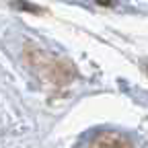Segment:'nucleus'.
<instances>
[{"label": "nucleus", "mask_w": 148, "mask_h": 148, "mask_svg": "<svg viewBox=\"0 0 148 148\" xmlns=\"http://www.w3.org/2000/svg\"><path fill=\"white\" fill-rule=\"evenodd\" d=\"M127 140L121 136V134H115V132H103L97 136V140L92 142L88 148H127Z\"/></svg>", "instance_id": "obj_1"}, {"label": "nucleus", "mask_w": 148, "mask_h": 148, "mask_svg": "<svg viewBox=\"0 0 148 148\" xmlns=\"http://www.w3.org/2000/svg\"><path fill=\"white\" fill-rule=\"evenodd\" d=\"M99 4H113V0H97Z\"/></svg>", "instance_id": "obj_2"}]
</instances>
